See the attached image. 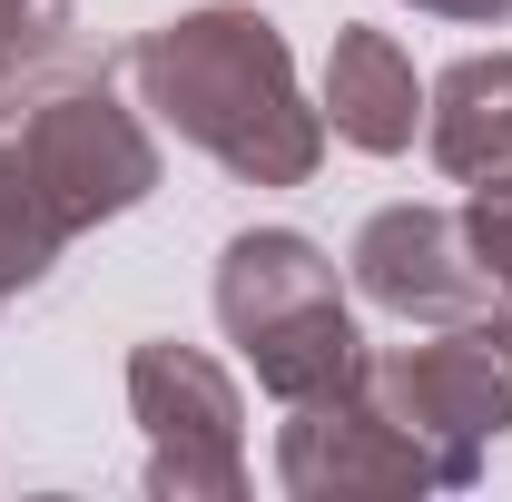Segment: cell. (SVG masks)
Returning <instances> with one entry per match:
<instances>
[{
  "instance_id": "cell-1",
  "label": "cell",
  "mask_w": 512,
  "mask_h": 502,
  "mask_svg": "<svg viewBox=\"0 0 512 502\" xmlns=\"http://www.w3.org/2000/svg\"><path fill=\"white\" fill-rule=\"evenodd\" d=\"M128 89L158 128L247 188H306L325 158V109L296 79L286 30L256 0H207L128 40Z\"/></svg>"
},
{
  "instance_id": "cell-2",
  "label": "cell",
  "mask_w": 512,
  "mask_h": 502,
  "mask_svg": "<svg viewBox=\"0 0 512 502\" xmlns=\"http://www.w3.org/2000/svg\"><path fill=\"white\" fill-rule=\"evenodd\" d=\"M217 325L276 404H306L365 375V325L335 286V256L296 227H247L217 256Z\"/></svg>"
},
{
  "instance_id": "cell-3",
  "label": "cell",
  "mask_w": 512,
  "mask_h": 502,
  "mask_svg": "<svg viewBox=\"0 0 512 502\" xmlns=\"http://www.w3.org/2000/svg\"><path fill=\"white\" fill-rule=\"evenodd\" d=\"M365 384L384 394L394 424L434 443V463L453 473V493L483 473V443L512 434V306L493 296L483 315H453L424 345L365 355Z\"/></svg>"
},
{
  "instance_id": "cell-4",
  "label": "cell",
  "mask_w": 512,
  "mask_h": 502,
  "mask_svg": "<svg viewBox=\"0 0 512 502\" xmlns=\"http://www.w3.org/2000/svg\"><path fill=\"white\" fill-rule=\"evenodd\" d=\"M128 414L148 434V493L158 502H237L247 493V404L217 355L197 345H138L128 355Z\"/></svg>"
},
{
  "instance_id": "cell-5",
  "label": "cell",
  "mask_w": 512,
  "mask_h": 502,
  "mask_svg": "<svg viewBox=\"0 0 512 502\" xmlns=\"http://www.w3.org/2000/svg\"><path fill=\"white\" fill-rule=\"evenodd\" d=\"M276 483L296 502H394V493H453V473L434 463V443L384 414V394L365 375L286 404L276 434Z\"/></svg>"
},
{
  "instance_id": "cell-6",
  "label": "cell",
  "mask_w": 512,
  "mask_h": 502,
  "mask_svg": "<svg viewBox=\"0 0 512 502\" xmlns=\"http://www.w3.org/2000/svg\"><path fill=\"white\" fill-rule=\"evenodd\" d=\"M20 158H30V178L50 188L69 237L99 227V217H128L138 197L158 188V138H148V119L128 109L109 79H60V89L20 119Z\"/></svg>"
},
{
  "instance_id": "cell-7",
  "label": "cell",
  "mask_w": 512,
  "mask_h": 502,
  "mask_svg": "<svg viewBox=\"0 0 512 502\" xmlns=\"http://www.w3.org/2000/svg\"><path fill=\"white\" fill-rule=\"evenodd\" d=\"M355 296L404 325H453V315H483L493 306V276L463 237L453 207H375L355 227V256H345Z\"/></svg>"
},
{
  "instance_id": "cell-8",
  "label": "cell",
  "mask_w": 512,
  "mask_h": 502,
  "mask_svg": "<svg viewBox=\"0 0 512 502\" xmlns=\"http://www.w3.org/2000/svg\"><path fill=\"white\" fill-rule=\"evenodd\" d=\"M316 109H325V128H335L345 148H365V158H404V148H414L424 89H414V60L394 50V30H365V20L335 30Z\"/></svg>"
},
{
  "instance_id": "cell-9",
  "label": "cell",
  "mask_w": 512,
  "mask_h": 502,
  "mask_svg": "<svg viewBox=\"0 0 512 502\" xmlns=\"http://www.w3.org/2000/svg\"><path fill=\"white\" fill-rule=\"evenodd\" d=\"M424 148L463 188H512V50H473L424 89Z\"/></svg>"
},
{
  "instance_id": "cell-10",
  "label": "cell",
  "mask_w": 512,
  "mask_h": 502,
  "mask_svg": "<svg viewBox=\"0 0 512 502\" xmlns=\"http://www.w3.org/2000/svg\"><path fill=\"white\" fill-rule=\"evenodd\" d=\"M79 60V30H69V0H0V128L30 119Z\"/></svg>"
},
{
  "instance_id": "cell-11",
  "label": "cell",
  "mask_w": 512,
  "mask_h": 502,
  "mask_svg": "<svg viewBox=\"0 0 512 502\" xmlns=\"http://www.w3.org/2000/svg\"><path fill=\"white\" fill-rule=\"evenodd\" d=\"M69 227L60 207H50V188L30 178V158L0 138V296H20V286H40L50 266H60Z\"/></svg>"
},
{
  "instance_id": "cell-12",
  "label": "cell",
  "mask_w": 512,
  "mask_h": 502,
  "mask_svg": "<svg viewBox=\"0 0 512 502\" xmlns=\"http://www.w3.org/2000/svg\"><path fill=\"white\" fill-rule=\"evenodd\" d=\"M463 237H473V256H483L493 296L512 306V188H473V207H463Z\"/></svg>"
},
{
  "instance_id": "cell-13",
  "label": "cell",
  "mask_w": 512,
  "mask_h": 502,
  "mask_svg": "<svg viewBox=\"0 0 512 502\" xmlns=\"http://www.w3.org/2000/svg\"><path fill=\"white\" fill-rule=\"evenodd\" d=\"M414 10H434V20H512V0H414Z\"/></svg>"
},
{
  "instance_id": "cell-14",
  "label": "cell",
  "mask_w": 512,
  "mask_h": 502,
  "mask_svg": "<svg viewBox=\"0 0 512 502\" xmlns=\"http://www.w3.org/2000/svg\"><path fill=\"white\" fill-rule=\"evenodd\" d=\"M0 306H10V296H0Z\"/></svg>"
}]
</instances>
